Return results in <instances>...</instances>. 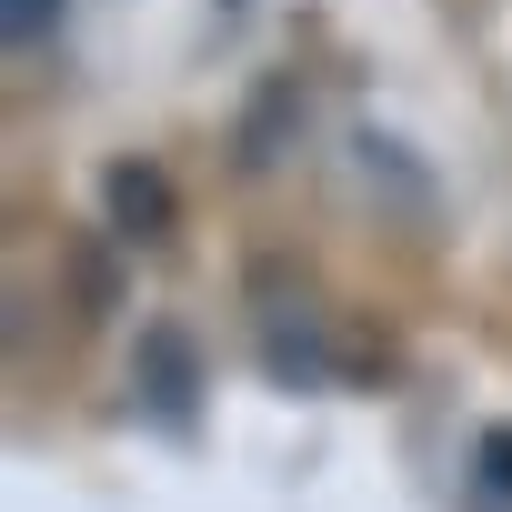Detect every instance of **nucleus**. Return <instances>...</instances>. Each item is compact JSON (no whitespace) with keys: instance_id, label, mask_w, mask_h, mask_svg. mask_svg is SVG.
<instances>
[{"instance_id":"obj_1","label":"nucleus","mask_w":512,"mask_h":512,"mask_svg":"<svg viewBox=\"0 0 512 512\" xmlns=\"http://www.w3.org/2000/svg\"><path fill=\"white\" fill-rule=\"evenodd\" d=\"M111 211H121L131 231H161V221H171V191H161V171H131V161H121V171H111Z\"/></svg>"},{"instance_id":"obj_2","label":"nucleus","mask_w":512,"mask_h":512,"mask_svg":"<svg viewBox=\"0 0 512 512\" xmlns=\"http://www.w3.org/2000/svg\"><path fill=\"white\" fill-rule=\"evenodd\" d=\"M472 472H482V502H512V422H502V432H482Z\"/></svg>"},{"instance_id":"obj_3","label":"nucleus","mask_w":512,"mask_h":512,"mask_svg":"<svg viewBox=\"0 0 512 512\" xmlns=\"http://www.w3.org/2000/svg\"><path fill=\"white\" fill-rule=\"evenodd\" d=\"M51 21H61V0H11V41H51Z\"/></svg>"}]
</instances>
